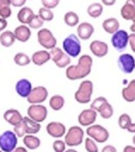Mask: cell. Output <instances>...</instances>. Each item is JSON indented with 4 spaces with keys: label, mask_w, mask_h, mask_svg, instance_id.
<instances>
[{
    "label": "cell",
    "mask_w": 135,
    "mask_h": 152,
    "mask_svg": "<svg viewBox=\"0 0 135 152\" xmlns=\"http://www.w3.org/2000/svg\"><path fill=\"white\" fill-rule=\"evenodd\" d=\"M93 59L89 55H83L79 58L76 65H69L66 69L65 75L69 80H79L90 75L92 67Z\"/></svg>",
    "instance_id": "cell-1"
},
{
    "label": "cell",
    "mask_w": 135,
    "mask_h": 152,
    "mask_svg": "<svg viewBox=\"0 0 135 152\" xmlns=\"http://www.w3.org/2000/svg\"><path fill=\"white\" fill-rule=\"evenodd\" d=\"M62 47H63V51L70 57L76 58L80 54L81 43L76 34L72 33L64 38L62 43Z\"/></svg>",
    "instance_id": "cell-2"
},
{
    "label": "cell",
    "mask_w": 135,
    "mask_h": 152,
    "mask_svg": "<svg viewBox=\"0 0 135 152\" xmlns=\"http://www.w3.org/2000/svg\"><path fill=\"white\" fill-rule=\"evenodd\" d=\"M94 86L90 80H84L80 84L78 90H76L74 98L80 104H88L91 100Z\"/></svg>",
    "instance_id": "cell-3"
},
{
    "label": "cell",
    "mask_w": 135,
    "mask_h": 152,
    "mask_svg": "<svg viewBox=\"0 0 135 152\" xmlns=\"http://www.w3.org/2000/svg\"><path fill=\"white\" fill-rule=\"evenodd\" d=\"M84 132L80 127L72 126L65 135L64 142L69 147H77L83 142Z\"/></svg>",
    "instance_id": "cell-4"
},
{
    "label": "cell",
    "mask_w": 135,
    "mask_h": 152,
    "mask_svg": "<svg viewBox=\"0 0 135 152\" xmlns=\"http://www.w3.org/2000/svg\"><path fill=\"white\" fill-rule=\"evenodd\" d=\"M37 37L39 45L46 50L52 49L57 46V39L49 28H44L40 29L37 33Z\"/></svg>",
    "instance_id": "cell-5"
},
{
    "label": "cell",
    "mask_w": 135,
    "mask_h": 152,
    "mask_svg": "<svg viewBox=\"0 0 135 152\" xmlns=\"http://www.w3.org/2000/svg\"><path fill=\"white\" fill-rule=\"evenodd\" d=\"M50 58L59 68H64L71 64V57L68 56L60 48L54 47L49 50Z\"/></svg>",
    "instance_id": "cell-6"
},
{
    "label": "cell",
    "mask_w": 135,
    "mask_h": 152,
    "mask_svg": "<svg viewBox=\"0 0 135 152\" xmlns=\"http://www.w3.org/2000/svg\"><path fill=\"white\" fill-rule=\"evenodd\" d=\"M18 138L11 131H6L0 135V148L3 152H11L15 149Z\"/></svg>",
    "instance_id": "cell-7"
},
{
    "label": "cell",
    "mask_w": 135,
    "mask_h": 152,
    "mask_svg": "<svg viewBox=\"0 0 135 152\" xmlns=\"http://www.w3.org/2000/svg\"><path fill=\"white\" fill-rule=\"evenodd\" d=\"M86 132L88 136H90L93 140L96 142L103 143L107 141L109 139L110 134L109 132L103 126L100 124H95V125H91L87 128Z\"/></svg>",
    "instance_id": "cell-8"
},
{
    "label": "cell",
    "mask_w": 135,
    "mask_h": 152,
    "mask_svg": "<svg viewBox=\"0 0 135 152\" xmlns=\"http://www.w3.org/2000/svg\"><path fill=\"white\" fill-rule=\"evenodd\" d=\"M113 47L118 51L121 52L126 49L127 45H129V34L126 30L119 29L112 34L111 39Z\"/></svg>",
    "instance_id": "cell-9"
},
{
    "label": "cell",
    "mask_w": 135,
    "mask_h": 152,
    "mask_svg": "<svg viewBox=\"0 0 135 152\" xmlns=\"http://www.w3.org/2000/svg\"><path fill=\"white\" fill-rule=\"evenodd\" d=\"M48 96H49V92L47 89L42 86H38L32 89L30 94L26 97V99L27 102L31 104H41L45 102Z\"/></svg>",
    "instance_id": "cell-10"
},
{
    "label": "cell",
    "mask_w": 135,
    "mask_h": 152,
    "mask_svg": "<svg viewBox=\"0 0 135 152\" xmlns=\"http://www.w3.org/2000/svg\"><path fill=\"white\" fill-rule=\"evenodd\" d=\"M28 116L33 121L41 123L45 121L48 116V109L45 105L41 104H31L27 109Z\"/></svg>",
    "instance_id": "cell-11"
},
{
    "label": "cell",
    "mask_w": 135,
    "mask_h": 152,
    "mask_svg": "<svg viewBox=\"0 0 135 152\" xmlns=\"http://www.w3.org/2000/svg\"><path fill=\"white\" fill-rule=\"evenodd\" d=\"M118 66L124 74H131L135 70V59L129 53L122 54L118 59Z\"/></svg>",
    "instance_id": "cell-12"
},
{
    "label": "cell",
    "mask_w": 135,
    "mask_h": 152,
    "mask_svg": "<svg viewBox=\"0 0 135 152\" xmlns=\"http://www.w3.org/2000/svg\"><path fill=\"white\" fill-rule=\"evenodd\" d=\"M97 118V112L92 109H84L81 112L78 116V121L80 124L83 127L92 125Z\"/></svg>",
    "instance_id": "cell-13"
},
{
    "label": "cell",
    "mask_w": 135,
    "mask_h": 152,
    "mask_svg": "<svg viewBox=\"0 0 135 152\" xmlns=\"http://www.w3.org/2000/svg\"><path fill=\"white\" fill-rule=\"evenodd\" d=\"M89 48L91 53L95 56L99 57V58H102L107 56L109 51V47L107 43L98 40H93L90 44Z\"/></svg>",
    "instance_id": "cell-14"
},
{
    "label": "cell",
    "mask_w": 135,
    "mask_h": 152,
    "mask_svg": "<svg viewBox=\"0 0 135 152\" xmlns=\"http://www.w3.org/2000/svg\"><path fill=\"white\" fill-rule=\"evenodd\" d=\"M76 31H77V37L79 39L88 40L93 35V33L95 32V28L91 23L84 21V22L79 24Z\"/></svg>",
    "instance_id": "cell-15"
},
{
    "label": "cell",
    "mask_w": 135,
    "mask_h": 152,
    "mask_svg": "<svg viewBox=\"0 0 135 152\" xmlns=\"http://www.w3.org/2000/svg\"><path fill=\"white\" fill-rule=\"evenodd\" d=\"M48 134L53 138H60L64 136L66 132V128L62 123L60 122H50L46 126Z\"/></svg>",
    "instance_id": "cell-16"
},
{
    "label": "cell",
    "mask_w": 135,
    "mask_h": 152,
    "mask_svg": "<svg viewBox=\"0 0 135 152\" xmlns=\"http://www.w3.org/2000/svg\"><path fill=\"white\" fill-rule=\"evenodd\" d=\"M32 89H33L32 84L26 78H21L17 82L16 85H15L16 93L20 97H23V98H26L28 97Z\"/></svg>",
    "instance_id": "cell-17"
},
{
    "label": "cell",
    "mask_w": 135,
    "mask_h": 152,
    "mask_svg": "<svg viewBox=\"0 0 135 152\" xmlns=\"http://www.w3.org/2000/svg\"><path fill=\"white\" fill-rule=\"evenodd\" d=\"M121 15L126 21H133L135 18V0H126L121 8Z\"/></svg>",
    "instance_id": "cell-18"
},
{
    "label": "cell",
    "mask_w": 135,
    "mask_h": 152,
    "mask_svg": "<svg viewBox=\"0 0 135 152\" xmlns=\"http://www.w3.org/2000/svg\"><path fill=\"white\" fill-rule=\"evenodd\" d=\"M3 118L7 122L13 126L18 124L23 120V116H21V113L14 109H7L3 114Z\"/></svg>",
    "instance_id": "cell-19"
},
{
    "label": "cell",
    "mask_w": 135,
    "mask_h": 152,
    "mask_svg": "<svg viewBox=\"0 0 135 152\" xmlns=\"http://www.w3.org/2000/svg\"><path fill=\"white\" fill-rule=\"evenodd\" d=\"M14 34L15 36L16 40L20 42L25 43L30 40L31 37V29L26 25H21L15 28L14 31Z\"/></svg>",
    "instance_id": "cell-20"
},
{
    "label": "cell",
    "mask_w": 135,
    "mask_h": 152,
    "mask_svg": "<svg viewBox=\"0 0 135 152\" xmlns=\"http://www.w3.org/2000/svg\"><path fill=\"white\" fill-rule=\"evenodd\" d=\"M50 59L51 58H50L49 52L47 50L37 51L31 56V61L37 66H42L49 61Z\"/></svg>",
    "instance_id": "cell-21"
},
{
    "label": "cell",
    "mask_w": 135,
    "mask_h": 152,
    "mask_svg": "<svg viewBox=\"0 0 135 152\" xmlns=\"http://www.w3.org/2000/svg\"><path fill=\"white\" fill-rule=\"evenodd\" d=\"M34 15L35 14L31 8L28 7H22L18 12L17 18L21 25H28Z\"/></svg>",
    "instance_id": "cell-22"
},
{
    "label": "cell",
    "mask_w": 135,
    "mask_h": 152,
    "mask_svg": "<svg viewBox=\"0 0 135 152\" xmlns=\"http://www.w3.org/2000/svg\"><path fill=\"white\" fill-rule=\"evenodd\" d=\"M102 26L106 33L113 34L119 29L120 23L119 20L115 18H109L105 19L104 21H103Z\"/></svg>",
    "instance_id": "cell-23"
},
{
    "label": "cell",
    "mask_w": 135,
    "mask_h": 152,
    "mask_svg": "<svg viewBox=\"0 0 135 152\" xmlns=\"http://www.w3.org/2000/svg\"><path fill=\"white\" fill-rule=\"evenodd\" d=\"M25 128H26V134L28 135H33L38 133L41 130V124L36 121H33L29 116H25L22 120Z\"/></svg>",
    "instance_id": "cell-24"
},
{
    "label": "cell",
    "mask_w": 135,
    "mask_h": 152,
    "mask_svg": "<svg viewBox=\"0 0 135 152\" xmlns=\"http://www.w3.org/2000/svg\"><path fill=\"white\" fill-rule=\"evenodd\" d=\"M122 96L126 102H135V79L131 80L126 87L122 90Z\"/></svg>",
    "instance_id": "cell-25"
},
{
    "label": "cell",
    "mask_w": 135,
    "mask_h": 152,
    "mask_svg": "<svg viewBox=\"0 0 135 152\" xmlns=\"http://www.w3.org/2000/svg\"><path fill=\"white\" fill-rule=\"evenodd\" d=\"M16 41L14 32L10 30H5L0 34V45L3 47H11Z\"/></svg>",
    "instance_id": "cell-26"
},
{
    "label": "cell",
    "mask_w": 135,
    "mask_h": 152,
    "mask_svg": "<svg viewBox=\"0 0 135 152\" xmlns=\"http://www.w3.org/2000/svg\"><path fill=\"white\" fill-rule=\"evenodd\" d=\"M87 12L91 18H97L102 15L103 12V7L100 2H93L88 6Z\"/></svg>",
    "instance_id": "cell-27"
},
{
    "label": "cell",
    "mask_w": 135,
    "mask_h": 152,
    "mask_svg": "<svg viewBox=\"0 0 135 152\" xmlns=\"http://www.w3.org/2000/svg\"><path fill=\"white\" fill-rule=\"evenodd\" d=\"M65 101L61 95L55 94L53 95L49 100L50 108L54 111H59L64 107Z\"/></svg>",
    "instance_id": "cell-28"
},
{
    "label": "cell",
    "mask_w": 135,
    "mask_h": 152,
    "mask_svg": "<svg viewBox=\"0 0 135 152\" xmlns=\"http://www.w3.org/2000/svg\"><path fill=\"white\" fill-rule=\"evenodd\" d=\"M64 23L69 27H74L79 25L80 18L79 15L74 11H68L64 16Z\"/></svg>",
    "instance_id": "cell-29"
},
{
    "label": "cell",
    "mask_w": 135,
    "mask_h": 152,
    "mask_svg": "<svg viewBox=\"0 0 135 152\" xmlns=\"http://www.w3.org/2000/svg\"><path fill=\"white\" fill-rule=\"evenodd\" d=\"M23 142L26 147H28L30 150L37 149L41 145L40 139L33 135H26L23 139Z\"/></svg>",
    "instance_id": "cell-30"
},
{
    "label": "cell",
    "mask_w": 135,
    "mask_h": 152,
    "mask_svg": "<svg viewBox=\"0 0 135 152\" xmlns=\"http://www.w3.org/2000/svg\"><path fill=\"white\" fill-rule=\"evenodd\" d=\"M14 62L20 66H27L31 63V58L24 52H18L14 57Z\"/></svg>",
    "instance_id": "cell-31"
},
{
    "label": "cell",
    "mask_w": 135,
    "mask_h": 152,
    "mask_svg": "<svg viewBox=\"0 0 135 152\" xmlns=\"http://www.w3.org/2000/svg\"><path fill=\"white\" fill-rule=\"evenodd\" d=\"M38 16L44 21H51L54 18V14L52 10L47 9L45 7H41L38 10Z\"/></svg>",
    "instance_id": "cell-32"
},
{
    "label": "cell",
    "mask_w": 135,
    "mask_h": 152,
    "mask_svg": "<svg viewBox=\"0 0 135 152\" xmlns=\"http://www.w3.org/2000/svg\"><path fill=\"white\" fill-rule=\"evenodd\" d=\"M107 99L104 97H96L91 104V109L95 110V112H99L102 109V108L107 103Z\"/></svg>",
    "instance_id": "cell-33"
},
{
    "label": "cell",
    "mask_w": 135,
    "mask_h": 152,
    "mask_svg": "<svg viewBox=\"0 0 135 152\" xmlns=\"http://www.w3.org/2000/svg\"><path fill=\"white\" fill-rule=\"evenodd\" d=\"M99 113H100L101 117H103V119H110L114 114V109L111 104H110L109 102H107Z\"/></svg>",
    "instance_id": "cell-34"
},
{
    "label": "cell",
    "mask_w": 135,
    "mask_h": 152,
    "mask_svg": "<svg viewBox=\"0 0 135 152\" xmlns=\"http://www.w3.org/2000/svg\"><path fill=\"white\" fill-rule=\"evenodd\" d=\"M118 123H119V126L120 127V128L126 130L127 127L131 124V123H132V120L129 114L122 113L119 116Z\"/></svg>",
    "instance_id": "cell-35"
},
{
    "label": "cell",
    "mask_w": 135,
    "mask_h": 152,
    "mask_svg": "<svg viewBox=\"0 0 135 152\" xmlns=\"http://www.w3.org/2000/svg\"><path fill=\"white\" fill-rule=\"evenodd\" d=\"M43 25H44V21L38 16V14H35L33 18L31 19V21L29 22L28 26L30 28L38 29V28H41Z\"/></svg>",
    "instance_id": "cell-36"
},
{
    "label": "cell",
    "mask_w": 135,
    "mask_h": 152,
    "mask_svg": "<svg viewBox=\"0 0 135 152\" xmlns=\"http://www.w3.org/2000/svg\"><path fill=\"white\" fill-rule=\"evenodd\" d=\"M85 148L88 152H99L97 145L91 138H87L85 140Z\"/></svg>",
    "instance_id": "cell-37"
},
{
    "label": "cell",
    "mask_w": 135,
    "mask_h": 152,
    "mask_svg": "<svg viewBox=\"0 0 135 152\" xmlns=\"http://www.w3.org/2000/svg\"><path fill=\"white\" fill-rule=\"evenodd\" d=\"M60 0H41V4L43 7L47 9L52 10L59 5Z\"/></svg>",
    "instance_id": "cell-38"
},
{
    "label": "cell",
    "mask_w": 135,
    "mask_h": 152,
    "mask_svg": "<svg viewBox=\"0 0 135 152\" xmlns=\"http://www.w3.org/2000/svg\"><path fill=\"white\" fill-rule=\"evenodd\" d=\"M14 132L15 135L18 137H23L24 135H26V128H25L22 121L18 124L14 126Z\"/></svg>",
    "instance_id": "cell-39"
},
{
    "label": "cell",
    "mask_w": 135,
    "mask_h": 152,
    "mask_svg": "<svg viewBox=\"0 0 135 152\" xmlns=\"http://www.w3.org/2000/svg\"><path fill=\"white\" fill-rule=\"evenodd\" d=\"M66 144L62 140H56L52 144V147L55 152H64L65 151Z\"/></svg>",
    "instance_id": "cell-40"
},
{
    "label": "cell",
    "mask_w": 135,
    "mask_h": 152,
    "mask_svg": "<svg viewBox=\"0 0 135 152\" xmlns=\"http://www.w3.org/2000/svg\"><path fill=\"white\" fill-rule=\"evenodd\" d=\"M12 14V10L10 7H5L2 9L0 10V18L4 19L9 18L11 16Z\"/></svg>",
    "instance_id": "cell-41"
},
{
    "label": "cell",
    "mask_w": 135,
    "mask_h": 152,
    "mask_svg": "<svg viewBox=\"0 0 135 152\" xmlns=\"http://www.w3.org/2000/svg\"><path fill=\"white\" fill-rule=\"evenodd\" d=\"M11 6L14 7H22L26 4L27 0H10Z\"/></svg>",
    "instance_id": "cell-42"
},
{
    "label": "cell",
    "mask_w": 135,
    "mask_h": 152,
    "mask_svg": "<svg viewBox=\"0 0 135 152\" xmlns=\"http://www.w3.org/2000/svg\"><path fill=\"white\" fill-rule=\"evenodd\" d=\"M129 45L135 53V33H131V35H129Z\"/></svg>",
    "instance_id": "cell-43"
},
{
    "label": "cell",
    "mask_w": 135,
    "mask_h": 152,
    "mask_svg": "<svg viewBox=\"0 0 135 152\" xmlns=\"http://www.w3.org/2000/svg\"><path fill=\"white\" fill-rule=\"evenodd\" d=\"M102 152H117V149L112 145H107L103 148Z\"/></svg>",
    "instance_id": "cell-44"
},
{
    "label": "cell",
    "mask_w": 135,
    "mask_h": 152,
    "mask_svg": "<svg viewBox=\"0 0 135 152\" xmlns=\"http://www.w3.org/2000/svg\"><path fill=\"white\" fill-rule=\"evenodd\" d=\"M7 24L8 23H7V19L0 18V32H2V31L5 30V28H7Z\"/></svg>",
    "instance_id": "cell-45"
},
{
    "label": "cell",
    "mask_w": 135,
    "mask_h": 152,
    "mask_svg": "<svg viewBox=\"0 0 135 152\" xmlns=\"http://www.w3.org/2000/svg\"><path fill=\"white\" fill-rule=\"evenodd\" d=\"M10 0H0V10L5 7H10Z\"/></svg>",
    "instance_id": "cell-46"
},
{
    "label": "cell",
    "mask_w": 135,
    "mask_h": 152,
    "mask_svg": "<svg viewBox=\"0 0 135 152\" xmlns=\"http://www.w3.org/2000/svg\"><path fill=\"white\" fill-rule=\"evenodd\" d=\"M102 2L103 4L105 5V6L111 7V6H113L116 2V0H102Z\"/></svg>",
    "instance_id": "cell-47"
},
{
    "label": "cell",
    "mask_w": 135,
    "mask_h": 152,
    "mask_svg": "<svg viewBox=\"0 0 135 152\" xmlns=\"http://www.w3.org/2000/svg\"><path fill=\"white\" fill-rule=\"evenodd\" d=\"M123 152H135V147L133 146L127 145L123 149Z\"/></svg>",
    "instance_id": "cell-48"
},
{
    "label": "cell",
    "mask_w": 135,
    "mask_h": 152,
    "mask_svg": "<svg viewBox=\"0 0 135 152\" xmlns=\"http://www.w3.org/2000/svg\"><path fill=\"white\" fill-rule=\"evenodd\" d=\"M126 130L128 131L129 132L135 133V123H131V124L126 128Z\"/></svg>",
    "instance_id": "cell-49"
},
{
    "label": "cell",
    "mask_w": 135,
    "mask_h": 152,
    "mask_svg": "<svg viewBox=\"0 0 135 152\" xmlns=\"http://www.w3.org/2000/svg\"><path fill=\"white\" fill-rule=\"evenodd\" d=\"M11 152H28L26 151V149L25 147H17L14 151H12Z\"/></svg>",
    "instance_id": "cell-50"
},
{
    "label": "cell",
    "mask_w": 135,
    "mask_h": 152,
    "mask_svg": "<svg viewBox=\"0 0 135 152\" xmlns=\"http://www.w3.org/2000/svg\"><path fill=\"white\" fill-rule=\"evenodd\" d=\"M65 152H78V151H76V150H74V149H69L68 150V151H66Z\"/></svg>",
    "instance_id": "cell-51"
},
{
    "label": "cell",
    "mask_w": 135,
    "mask_h": 152,
    "mask_svg": "<svg viewBox=\"0 0 135 152\" xmlns=\"http://www.w3.org/2000/svg\"><path fill=\"white\" fill-rule=\"evenodd\" d=\"M133 142H134V144L135 145V135H134V137H133Z\"/></svg>",
    "instance_id": "cell-52"
},
{
    "label": "cell",
    "mask_w": 135,
    "mask_h": 152,
    "mask_svg": "<svg viewBox=\"0 0 135 152\" xmlns=\"http://www.w3.org/2000/svg\"><path fill=\"white\" fill-rule=\"evenodd\" d=\"M0 152H2V151H0Z\"/></svg>",
    "instance_id": "cell-53"
}]
</instances>
